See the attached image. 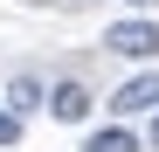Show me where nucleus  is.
Returning a JSON list of instances; mask_svg holds the SVG:
<instances>
[{"label": "nucleus", "instance_id": "obj_1", "mask_svg": "<svg viewBox=\"0 0 159 152\" xmlns=\"http://www.w3.org/2000/svg\"><path fill=\"white\" fill-rule=\"evenodd\" d=\"M104 48L125 62H152L159 56V21H111L104 28Z\"/></svg>", "mask_w": 159, "mask_h": 152}, {"label": "nucleus", "instance_id": "obj_2", "mask_svg": "<svg viewBox=\"0 0 159 152\" xmlns=\"http://www.w3.org/2000/svg\"><path fill=\"white\" fill-rule=\"evenodd\" d=\"M111 111L118 118H139V111H159V69H145V76H131V83L111 97Z\"/></svg>", "mask_w": 159, "mask_h": 152}, {"label": "nucleus", "instance_id": "obj_3", "mask_svg": "<svg viewBox=\"0 0 159 152\" xmlns=\"http://www.w3.org/2000/svg\"><path fill=\"white\" fill-rule=\"evenodd\" d=\"M48 111H56L62 124H83L90 118V90L83 83H56V90H48Z\"/></svg>", "mask_w": 159, "mask_h": 152}, {"label": "nucleus", "instance_id": "obj_4", "mask_svg": "<svg viewBox=\"0 0 159 152\" xmlns=\"http://www.w3.org/2000/svg\"><path fill=\"white\" fill-rule=\"evenodd\" d=\"M42 104H48V90L35 83V76H14V83H7V111L28 118V111H42Z\"/></svg>", "mask_w": 159, "mask_h": 152}, {"label": "nucleus", "instance_id": "obj_5", "mask_svg": "<svg viewBox=\"0 0 159 152\" xmlns=\"http://www.w3.org/2000/svg\"><path fill=\"white\" fill-rule=\"evenodd\" d=\"M83 152H139V132H125V124H104V132L83 138Z\"/></svg>", "mask_w": 159, "mask_h": 152}, {"label": "nucleus", "instance_id": "obj_6", "mask_svg": "<svg viewBox=\"0 0 159 152\" xmlns=\"http://www.w3.org/2000/svg\"><path fill=\"white\" fill-rule=\"evenodd\" d=\"M21 138V111H0V145H14Z\"/></svg>", "mask_w": 159, "mask_h": 152}, {"label": "nucleus", "instance_id": "obj_7", "mask_svg": "<svg viewBox=\"0 0 159 152\" xmlns=\"http://www.w3.org/2000/svg\"><path fill=\"white\" fill-rule=\"evenodd\" d=\"M131 7H152V0H131Z\"/></svg>", "mask_w": 159, "mask_h": 152}, {"label": "nucleus", "instance_id": "obj_8", "mask_svg": "<svg viewBox=\"0 0 159 152\" xmlns=\"http://www.w3.org/2000/svg\"><path fill=\"white\" fill-rule=\"evenodd\" d=\"M152 145H159V124H152Z\"/></svg>", "mask_w": 159, "mask_h": 152}]
</instances>
